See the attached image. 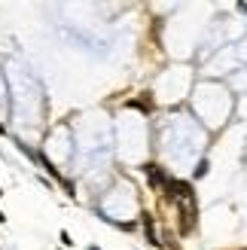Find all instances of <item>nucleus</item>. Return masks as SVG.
Instances as JSON below:
<instances>
[{"label":"nucleus","instance_id":"1","mask_svg":"<svg viewBox=\"0 0 247 250\" xmlns=\"http://www.w3.org/2000/svg\"><path fill=\"white\" fill-rule=\"evenodd\" d=\"M192 229H195V210H192V205H186V202H177V235H192Z\"/></svg>","mask_w":247,"mask_h":250}]
</instances>
